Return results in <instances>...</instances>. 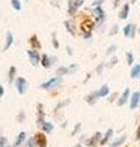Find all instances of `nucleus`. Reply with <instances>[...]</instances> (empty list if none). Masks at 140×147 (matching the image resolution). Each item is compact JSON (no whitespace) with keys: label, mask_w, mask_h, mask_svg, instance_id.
Returning <instances> with one entry per match:
<instances>
[{"label":"nucleus","mask_w":140,"mask_h":147,"mask_svg":"<svg viewBox=\"0 0 140 147\" xmlns=\"http://www.w3.org/2000/svg\"><path fill=\"white\" fill-rule=\"evenodd\" d=\"M3 95H5V87H3V84L0 83V99L3 98Z\"/></svg>","instance_id":"a18cd8bd"},{"label":"nucleus","mask_w":140,"mask_h":147,"mask_svg":"<svg viewBox=\"0 0 140 147\" xmlns=\"http://www.w3.org/2000/svg\"><path fill=\"white\" fill-rule=\"evenodd\" d=\"M84 0H68V15L69 17H75L77 11L83 6Z\"/></svg>","instance_id":"6e6552de"},{"label":"nucleus","mask_w":140,"mask_h":147,"mask_svg":"<svg viewBox=\"0 0 140 147\" xmlns=\"http://www.w3.org/2000/svg\"><path fill=\"white\" fill-rule=\"evenodd\" d=\"M118 98H119L118 92H111L110 95L107 96V102H109V104H113V102H116V101H118Z\"/></svg>","instance_id":"473e14b6"},{"label":"nucleus","mask_w":140,"mask_h":147,"mask_svg":"<svg viewBox=\"0 0 140 147\" xmlns=\"http://www.w3.org/2000/svg\"><path fill=\"white\" fill-rule=\"evenodd\" d=\"M119 63V59L116 57V56H113L111 59H110V62L109 63H105V68H109V69H111V68H115V66Z\"/></svg>","instance_id":"c756f323"},{"label":"nucleus","mask_w":140,"mask_h":147,"mask_svg":"<svg viewBox=\"0 0 140 147\" xmlns=\"http://www.w3.org/2000/svg\"><path fill=\"white\" fill-rule=\"evenodd\" d=\"M78 71V65L77 63H71L69 66H59L56 69V75L57 77H65V75H72Z\"/></svg>","instance_id":"20e7f679"},{"label":"nucleus","mask_w":140,"mask_h":147,"mask_svg":"<svg viewBox=\"0 0 140 147\" xmlns=\"http://www.w3.org/2000/svg\"><path fill=\"white\" fill-rule=\"evenodd\" d=\"M130 11H131V5L130 3L122 5L121 11H119V18H121V20H126V18H128V15H130Z\"/></svg>","instance_id":"6ab92c4d"},{"label":"nucleus","mask_w":140,"mask_h":147,"mask_svg":"<svg viewBox=\"0 0 140 147\" xmlns=\"http://www.w3.org/2000/svg\"><path fill=\"white\" fill-rule=\"evenodd\" d=\"M14 86H15V89L18 92V95H26L27 90H29V81L23 77H17Z\"/></svg>","instance_id":"39448f33"},{"label":"nucleus","mask_w":140,"mask_h":147,"mask_svg":"<svg viewBox=\"0 0 140 147\" xmlns=\"http://www.w3.org/2000/svg\"><path fill=\"white\" fill-rule=\"evenodd\" d=\"M27 57H29V62L32 66H38L41 63V53H38L36 50H27Z\"/></svg>","instance_id":"1a4fd4ad"},{"label":"nucleus","mask_w":140,"mask_h":147,"mask_svg":"<svg viewBox=\"0 0 140 147\" xmlns=\"http://www.w3.org/2000/svg\"><path fill=\"white\" fill-rule=\"evenodd\" d=\"M90 77H92V72H88V74H86V78L83 80V84H86V83H88L89 80H90Z\"/></svg>","instance_id":"c03bdc74"},{"label":"nucleus","mask_w":140,"mask_h":147,"mask_svg":"<svg viewBox=\"0 0 140 147\" xmlns=\"http://www.w3.org/2000/svg\"><path fill=\"white\" fill-rule=\"evenodd\" d=\"M130 98H131V90L126 87L121 95H119V98H118V101H116V105L118 107H124V105H126L130 102Z\"/></svg>","instance_id":"9d476101"},{"label":"nucleus","mask_w":140,"mask_h":147,"mask_svg":"<svg viewBox=\"0 0 140 147\" xmlns=\"http://www.w3.org/2000/svg\"><path fill=\"white\" fill-rule=\"evenodd\" d=\"M134 3H137V0H130V5H134Z\"/></svg>","instance_id":"de8ad7c7"},{"label":"nucleus","mask_w":140,"mask_h":147,"mask_svg":"<svg viewBox=\"0 0 140 147\" xmlns=\"http://www.w3.org/2000/svg\"><path fill=\"white\" fill-rule=\"evenodd\" d=\"M51 44H53V47H54L56 50L59 48V47H60V45H59V41H57V38H56V33H51Z\"/></svg>","instance_id":"c9c22d12"},{"label":"nucleus","mask_w":140,"mask_h":147,"mask_svg":"<svg viewBox=\"0 0 140 147\" xmlns=\"http://www.w3.org/2000/svg\"><path fill=\"white\" fill-rule=\"evenodd\" d=\"M0 147H12V143H9V140L6 137L0 135Z\"/></svg>","instance_id":"2f4dec72"},{"label":"nucleus","mask_w":140,"mask_h":147,"mask_svg":"<svg viewBox=\"0 0 140 147\" xmlns=\"http://www.w3.org/2000/svg\"><path fill=\"white\" fill-rule=\"evenodd\" d=\"M80 131H82V123H75V125H74V129H72V132H71V135L75 137Z\"/></svg>","instance_id":"f704fd0d"},{"label":"nucleus","mask_w":140,"mask_h":147,"mask_svg":"<svg viewBox=\"0 0 140 147\" xmlns=\"http://www.w3.org/2000/svg\"><path fill=\"white\" fill-rule=\"evenodd\" d=\"M27 141V132L21 131L18 134V135L15 137V141L12 143V147H23V144Z\"/></svg>","instance_id":"dca6fc26"},{"label":"nucleus","mask_w":140,"mask_h":147,"mask_svg":"<svg viewBox=\"0 0 140 147\" xmlns=\"http://www.w3.org/2000/svg\"><path fill=\"white\" fill-rule=\"evenodd\" d=\"M23 147H36L35 138H33V137H29V138H27V141L23 144Z\"/></svg>","instance_id":"72a5a7b5"},{"label":"nucleus","mask_w":140,"mask_h":147,"mask_svg":"<svg viewBox=\"0 0 140 147\" xmlns=\"http://www.w3.org/2000/svg\"><path fill=\"white\" fill-rule=\"evenodd\" d=\"M29 44H30V47H32V50H36V51L41 50V42H39V39H38L36 35H32V36L29 38Z\"/></svg>","instance_id":"4be33fe9"},{"label":"nucleus","mask_w":140,"mask_h":147,"mask_svg":"<svg viewBox=\"0 0 140 147\" xmlns=\"http://www.w3.org/2000/svg\"><path fill=\"white\" fill-rule=\"evenodd\" d=\"M136 141H140V122H139L137 131H136Z\"/></svg>","instance_id":"a19ab883"},{"label":"nucleus","mask_w":140,"mask_h":147,"mask_svg":"<svg viewBox=\"0 0 140 147\" xmlns=\"http://www.w3.org/2000/svg\"><path fill=\"white\" fill-rule=\"evenodd\" d=\"M63 24H65V29H66V32H68L69 35L77 36V30H75L77 26H75V23H74V20H66Z\"/></svg>","instance_id":"f3484780"},{"label":"nucleus","mask_w":140,"mask_h":147,"mask_svg":"<svg viewBox=\"0 0 140 147\" xmlns=\"http://www.w3.org/2000/svg\"><path fill=\"white\" fill-rule=\"evenodd\" d=\"M12 44H14V35H12L11 32H8V33H6V41H5V45H3L2 51H3V53L8 51L11 47H12Z\"/></svg>","instance_id":"412c9836"},{"label":"nucleus","mask_w":140,"mask_h":147,"mask_svg":"<svg viewBox=\"0 0 140 147\" xmlns=\"http://www.w3.org/2000/svg\"><path fill=\"white\" fill-rule=\"evenodd\" d=\"M84 101H86V104H89V105H95V104H97V101H98L97 90H93V92L88 93V95L84 96Z\"/></svg>","instance_id":"aec40b11"},{"label":"nucleus","mask_w":140,"mask_h":147,"mask_svg":"<svg viewBox=\"0 0 140 147\" xmlns=\"http://www.w3.org/2000/svg\"><path fill=\"white\" fill-rule=\"evenodd\" d=\"M92 15H93V21H95V26L98 29H101L103 26L105 24V20H107V17H105V11L99 6V8H92Z\"/></svg>","instance_id":"f257e3e1"},{"label":"nucleus","mask_w":140,"mask_h":147,"mask_svg":"<svg viewBox=\"0 0 140 147\" xmlns=\"http://www.w3.org/2000/svg\"><path fill=\"white\" fill-rule=\"evenodd\" d=\"M66 53H68V56H72L74 53H72V48L71 47H66Z\"/></svg>","instance_id":"49530a36"},{"label":"nucleus","mask_w":140,"mask_h":147,"mask_svg":"<svg viewBox=\"0 0 140 147\" xmlns=\"http://www.w3.org/2000/svg\"><path fill=\"white\" fill-rule=\"evenodd\" d=\"M111 93V90H110V86L109 84H103L101 87H99L98 90H97V95H98V99H103V98H107L109 95Z\"/></svg>","instance_id":"a211bd4d"},{"label":"nucleus","mask_w":140,"mask_h":147,"mask_svg":"<svg viewBox=\"0 0 140 147\" xmlns=\"http://www.w3.org/2000/svg\"><path fill=\"white\" fill-rule=\"evenodd\" d=\"M130 108L131 110H137L139 107H140V92H134V93H131V98H130Z\"/></svg>","instance_id":"4468645a"},{"label":"nucleus","mask_w":140,"mask_h":147,"mask_svg":"<svg viewBox=\"0 0 140 147\" xmlns=\"http://www.w3.org/2000/svg\"><path fill=\"white\" fill-rule=\"evenodd\" d=\"M121 3H122V0H113V8H119V6H121Z\"/></svg>","instance_id":"37998d69"},{"label":"nucleus","mask_w":140,"mask_h":147,"mask_svg":"<svg viewBox=\"0 0 140 147\" xmlns=\"http://www.w3.org/2000/svg\"><path fill=\"white\" fill-rule=\"evenodd\" d=\"M125 60H126V65L128 66H134V54H133V51H126L125 54Z\"/></svg>","instance_id":"cd10ccee"},{"label":"nucleus","mask_w":140,"mask_h":147,"mask_svg":"<svg viewBox=\"0 0 140 147\" xmlns=\"http://www.w3.org/2000/svg\"><path fill=\"white\" fill-rule=\"evenodd\" d=\"M103 3H104V0H93V2H92V8H99Z\"/></svg>","instance_id":"58836bf2"},{"label":"nucleus","mask_w":140,"mask_h":147,"mask_svg":"<svg viewBox=\"0 0 140 147\" xmlns=\"http://www.w3.org/2000/svg\"><path fill=\"white\" fill-rule=\"evenodd\" d=\"M24 120H26V113H24V111L21 110V111H20L18 114H17V122H20V123H23Z\"/></svg>","instance_id":"e433bc0d"},{"label":"nucleus","mask_w":140,"mask_h":147,"mask_svg":"<svg viewBox=\"0 0 140 147\" xmlns=\"http://www.w3.org/2000/svg\"><path fill=\"white\" fill-rule=\"evenodd\" d=\"M68 105H71V99H63V101H60L54 107V114H59L60 110H63L65 107H68Z\"/></svg>","instance_id":"a878e982"},{"label":"nucleus","mask_w":140,"mask_h":147,"mask_svg":"<svg viewBox=\"0 0 140 147\" xmlns=\"http://www.w3.org/2000/svg\"><path fill=\"white\" fill-rule=\"evenodd\" d=\"M47 134L44 132H36L33 138H35V143H36V147H47L48 146V140H47Z\"/></svg>","instance_id":"f8f14e48"},{"label":"nucleus","mask_w":140,"mask_h":147,"mask_svg":"<svg viewBox=\"0 0 140 147\" xmlns=\"http://www.w3.org/2000/svg\"><path fill=\"white\" fill-rule=\"evenodd\" d=\"M101 137H103V132H93L90 137L86 138V141H84V146H88V147H98L99 146V141H101Z\"/></svg>","instance_id":"0eeeda50"},{"label":"nucleus","mask_w":140,"mask_h":147,"mask_svg":"<svg viewBox=\"0 0 140 147\" xmlns=\"http://www.w3.org/2000/svg\"><path fill=\"white\" fill-rule=\"evenodd\" d=\"M125 141H126V135L124 134V135L118 137V138H115V140H111L110 147H122V146L125 144Z\"/></svg>","instance_id":"5701e85b"},{"label":"nucleus","mask_w":140,"mask_h":147,"mask_svg":"<svg viewBox=\"0 0 140 147\" xmlns=\"http://www.w3.org/2000/svg\"><path fill=\"white\" fill-rule=\"evenodd\" d=\"M116 51H118V45H116V44H113V45H110L109 48H107L105 54L110 56V57H113V56H116Z\"/></svg>","instance_id":"c85d7f7f"},{"label":"nucleus","mask_w":140,"mask_h":147,"mask_svg":"<svg viewBox=\"0 0 140 147\" xmlns=\"http://www.w3.org/2000/svg\"><path fill=\"white\" fill-rule=\"evenodd\" d=\"M137 30H139V32H140V27H139V29H137Z\"/></svg>","instance_id":"8fccbe9b"},{"label":"nucleus","mask_w":140,"mask_h":147,"mask_svg":"<svg viewBox=\"0 0 140 147\" xmlns=\"http://www.w3.org/2000/svg\"><path fill=\"white\" fill-rule=\"evenodd\" d=\"M74 147H83V144H82V143H77V144H75Z\"/></svg>","instance_id":"09e8293b"},{"label":"nucleus","mask_w":140,"mask_h":147,"mask_svg":"<svg viewBox=\"0 0 140 147\" xmlns=\"http://www.w3.org/2000/svg\"><path fill=\"white\" fill-rule=\"evenodd\" d=\"M118 29H119L118 26H113V27H111V30L109 32V35H110V36H115L116 33H118Z\"/></svg>","instance_id":"ea45409f"},{"label":"nucleus","mask_w":140,"mask_h":147,"mask_svg":"<svg viewBox=\"0 0 140 147\" xmlns=\"http://www.w3.org/2000/svg\"><path fill=\"white\" fill-rule=\"evenodd\" d=\"M122 33L125 38H130V39H134L136 38V33H137V27L133 23H128L125 26V27L122 29Z\"/></svg>","instance_id":"9b49d317"},{"label":"nucleus","mask_w":140,"mask_h":147,"mask_svg":"<svg viewBox=\"0 0 140 147\" xmlns=\"http://www.w3.org/2000/svg\"><path fill=\"white\" fill-rule=\"evenodd\" d=\"M39 129H41V132H44V134H51L53 131H54V125H53L51 122H45L39 126Z\"/></svg>","instance_id":"b1692460"},{"label":"nucleus","mask_w":140,"mask_h":147,"mask_svg":"<svg viewBox=\"0 0 140 147\" xmlns=\"http://www.w3.org/2000/svg\"><path fill=\"white\" fill-rule=\"evenodd\" d=\"M124 147H126V146H124Z\"/></svg>","instance_id":"3c124183"},{"label":"nucleus","mask_w":140,"mask_h":147,"mask_svg":"<svg viewBox=\"0 0 140 147\" xmlns=\"http://www.w3.org/2000/svg\"><path fill=\"white\" fill-rule=\"evenodd\" d=\"M12 8H14L15 11H21L23 9V5H21V0H9Z\"/></svg>","instance_id":"7c9ffc66"},{"label":"nucleus","mask_w":140,"mask_h":147,"mask_svg":"<svg viewBox=\"0 0 140 147\" xmlns=\"http://www.w3.org/2000/svg\"><path fill=\"white\" fill-rule=\"evenodd\" d=\"M15 80H17V68H15V66H11L9 71H8V83L14 84Z\"/></svg>","instance_id":"393cba45"},{"label":"nucleus","mask_w":140,"mask_h":147,"mask_svg":"<svg viewBox=\"0 0 140 147\" xmlns=\"http://www.w3.org/2000/svg\"><path fill=\"white\" fill-rule=\"evenodd\" d=\"M45 122V111H44V104L36 105V125L41 126Z\"/></svg>","instance_id":"ddd939ff"},{"label":"nucleus","mask_w":140,"mask_h":147,"mask_svg":"<svg viewBox=\"0 0 140 147\" xmlns=\"http://www.w3.org/2000/svg\"><path fill=\"white\" fill-rule=\"evenodd\" d=\"M51 5L54 8H60V0H51Z\"/></svg>","instance_id":"79ce46f5"},{"label":"nucleus","mask_w":140,"mask_h":147,"mask_svg":"<svg viewBox=\"0 0 140 147\" xmlns=\"http://www.w3.org/2000/svg\"><path fill=\"white\" fill-rule=\"evenodd\" d=\"M62 83H63V78L56 75V77H51L50 80H47V81H44L41 86H39V89L50 92V90H54V89H57L59 86H62Z\"/></svg>","instance_id":"f03ea898"},{"label":"nucleus","mask_w":140,"mask_h":147,"mask_svg":"<svg viewBox=\"0 0 140 147\" xmlns=\"http://www.w3.org/2000/svg\"><path fill=\"white\" fill-rule=\"evenodd\" d=\"M59 59L56 56H48V54H41V66L45 69H51L54 65H57Z\"/></svg>","instance_id":"423d86ee"},{"label":"nucleus","mask_w":140,"mask_h":147,"mask_svg":"<svg viewBox=\"0 0 140 147\" xmlns=\"http://www.w3.org/2000/svg\"><path fill=\"white\" fill-rule=\"evenodd\" d=\"M130 78H131V80L140 78V63L134 65V66L131 68V71H130Z\"/></svg>","instance_id":"bb28decb"},{"label":"nucleus","mask_w":140,"mask_h":147,"mask_svg":"<svg viewBox=\"0 0 140 147\" xmlns=\"http://www.w3.org/2000/svg\"><path fill=\"white\" fill-rule=\"evenodd\" d=\"M26 2H27V0H26Z\"/></svg>","instance_id":"603ef678"},{"label":"nucleus","mask_w":140,"mask_h":147,"mask_svg":"<svg viewBox=\"0 0 140 147\" xmlns=\"http://www.w3.org/2000/svg\"><path fill=\"white\" fill-rule=\"evenodd\" d=\"M105 69V63L103 62V63H99L98 66H97V69H95V72L98 74V75H101V74H103V71Z\"/></svg>","instance_id":"4c0bfd02"},{"label":"nucleus","mask_w":140,"mask_h":147,"mask_svg":"<svg viewBox=\"0 0 140 147\" xmlns=\"http://www.w3.org/2000/svg\"><path fill=\"white\" fill-rule=\"evenodd\" d=\"M113 135H115V131H113L111 128H109L107 131H105V134H103V137H101V141H99V146L110 144V143H111V140H113Z\"/></svg>","instance_id":"2eb2a0df"},{"label":"nucleus","mask_w":140,"mask_h":147,"mask_svg":"<svg viewBox=\"0 0 140 147\" xmlns=\"http://www.w3.org/2000/svg\"><path fill=\"white\" fill-rule=\"evenodd\" d=\"M93 27H97V26H95V21H92L90 18H86L84 21L80 24V30H82L83 39H90V38H92V30H93Z\"/></svg>","instance_id":"7ed1b4c3"}]
</instances>
